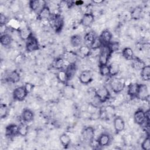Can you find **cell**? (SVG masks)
<instances>
[{
	"instance_id": "47",
	"label": "cell",
	"mask_w": 150,
	"mask_h": 150,
	"mask_svg": "<svg viewBox=\"0 0 150 150\" xmlns=\"http://www.w3.org/2000/svg\"><path fill=\"white\" fill-rule=\"evenodd\" d=\"M92 2L96 4H100L103 3L104 2V1H103V0H93V1H92Z\"/></svg>"
},
{
	"instance_id": "22",
	"label": "cell",
	"mask_w": 150,
	"mask_h": 150,
	"mask_svg": "<svg viewBox=\"0 0 150 150\" xmlns=\"http://www.w3.org/2000/svg\"><path fill=\"white\" fill-rule=\"evenodd\" d=\"M21 117L22 120L25 122H30L33 120L34 114L31 110L29 109H25L23 111Z\"/></svg>"
},
{
	"instance_id": "26",
	"label": "cell",
	"mask_w": 150,
	"mask_h": 150,
	"mask_svg": "<svg viewBox=\"0 0 150 150\" xmlns=\"http://www.w3.org/2000/svg\"><path fill=\"white\" fill-rule=\"evenodd\" d=\"M132 60V66L135 70H141L145 66V63L138 57H134Z\"/></svg>"
},
{
	"instance_id": "23",
	"label": "cell",
	"mask_w": 150,
	"mask_h": 150,
	"mask_svg": "<svg viewBox=\"0 0 150 150\" xmlns=\"http://www.w3.org/2000/svg\"><path fill=\"white\" fill-rule=\"evenodd\" d=\"M97 140L100 146H105L109 145L111 141V138L109 135L107 134H102L99 136Z\"/></svg>"
},
{
	"instance_id": "8",
	"label": "cell",
	"mask_w": 150,
	"mask_h": 150,
	"mask_svg": "<svg viewBox=\"0 0 150 150\" xmlns=\"http://www.w3.org/2000/svg\"><path fill=\"white\" fill-rule=\"evenodd\" d=\"M134 120L136 124L138 125H142L146 120H149L146 117L145 112L142 110H137L134 114Z\"/></svg>"
},
{
	"instance_id": "46",
	"label": "cell",
	"mask_w": 150,
	"mask_h": 150,
	"mask_svg": "<svg viewBox=\"0 0 150 150\" xmlns=\"http://www.w3.org/2000/svg\"><path fill=\"white\" fill-rule=\"evenodd\" d=\"M22 60H23V56L22 54H18L15 58V62L16 63H20L22 62Z\"/></svg>"
},
{
	"instance_id": "29",
	"label": "cell",
	"mask_w": 150,
	"mask_h": 150,
	"mask_svg": "<svg viewBox=\"0 0 150 150\" xmlns=\"http://www.w3.org/2000/svg\"><path fill=\"white\" fill-rule=\"evenodd\" d=\"M65 60L63 59V57H57L54 60L52 63V66L57 69V70H61L64 66Z\"/></svg>"
},
{
	"instance_id": "13",
	"label": "cell",
	"mask_w": 150,
	"mask_h": 150,
	"mask_svg": "<svg viewBox=\"0 0 150 150\" xmlns=\"http://www.w3.org/2000/svg\"><path fill=\"white\" fill-rule=\"evenodd\" d=\"M148 97V87L145 84H141L139 86V89L137 93V98L141 100H146Z\"/></svg>"
},
{
	"instance_id": "30",
	"label": "cell",
	"mask_w": 150,
	"mask_h": 150,
	"mask_svg": "<svg viewBox=\"0 0 150 150\" xmlns=\"http://www.w3.org/2000/svg\"><path fill=\"white\" fill-rule=\"evenodd\" d=\"M122 56L127 60H131L134 58V52L129 47H125L122 51Z\"/></svg>"
},
{
	"instance_id": "34",
	"label": "cell",
	"mask_w": 150,
	"mask_h": 150,
	"mask_svg": "<svg viewBox=\"0 0 150 150\" xmlns=\"http://www.w3.org/2000/svg\"><path fill=\"white\" fill-rule=\"evenodd\" d=\"M59 140L60 141L61 144L64 146V147H67L68 146L71 142V138L69 135H68L67 134L64 133L62 134L59 138Z\"/></svg>"
},
{
	"instance_id": "39",
	"label": "cell",
	"mask_w": 150,
	"mask_h": 150,
	"mask_svg": "<svg viewBox=\"0 0 150 150\" xmlns=\"http://www.w3.org/2000/svg\"><path fill=\"white\" fill-rule=\"evenodd\" d=\"M8 114V107L4 104H1L0 107V116L2 119L5 118Z\"/></svg>"
},
{
	"instance_id": "42",
	"label": "cell",
	"mask_w": 150,
	"mask_h": 150,
	"mask_svg": "<svg viewBox=\"0 0 150 150\" xmlns=\"http://www.w3.org/2000/svg\"><path fill=\"white\" fill-rule=\"evenodd\" d=\"M97 108H98V107H96L92 103H89V104L88 105V106L87 107V111L88 113H89L90 115H91L98 111Z\"/></svg>"
},
{
	"instance_id": "21",
	"label": "cell",
	"mask_w": 150,
	"mask_h": 150,
	"mask_svg": "<svg viewBox=\"0 0 150 150\" xmlns=\"http://www.w3.org/2000/svg\"><path fill=\"white\" fill-rule=\"evenodd\" d=\"M114 127L117 132L122 131L125 128V122L120 117H117L114 119Z\"/></svg>"
},
{
	"instance_id": "16",
	"label": "cell",
	"mask_w": 150,
	"mask_h": 150,
	"mask_svg": "<svg viewBox=\"0 0 150 150\" xmlns=\"http://www.w3.org/2000/svg\"><path fill=\"white\" fill-rule=\"evenodd\" d=\"M112 36L111 32L108 29H105L101 32L99 37L101 40L103 45H108L111 42Z\"/></svg>"
},
{
	"instance_id": "40",
	"label": "cell",
	"mask_w": 150,
	"mask_h": 150,
	"mask_svg": "<svg viewBox=\"0 0 150 150\" xmlns=\"http://www.w3.org/2000/svg\"><path fill=\"white\" fill-rule=\"evenodd\" d=\"M103 46V43L101 42V40L100 38V37L96 36L91 47V49H100Z\"/></svg>"
},
{
	"instance_id": "6",
	"label": "cell",
	"mask_w": 150,
	"mask_h": 150,
	"mask_svg": "<svg viewBox=\"0 0 150 150\" xmlns=\"http://www.w3.org/2000/svg\"><path fill=\"white\" fill-rule=\"evenodd\" d=\"M28 93L26 91L24 86H20L15 88L12 93L13 98L17 101H23L26 97Z\"/></svg>"
},
{
	"instance_id": "19",
	"label": "cell",
	"mask_w": 150,
	"mask_h": 150,
	"mask_svg": "<svg viewBox=\"0 0 150 150\" xmlns=\"http://www.w3.org/2000/svg\"><path fill=\"white\" fill-rule=\"evenodd\" d=\"M139 84L137 83H131L128 86L127 94L131 97V98L136 97L139 89Z\"/></svg>"
},
{
	"instance_id": "35",
	"label": "cell",
	"mask_w": 150,
	"mask_h": 150,
	"mask_svg": "<svg viewBox=\"0 0 150 150\" xmlns=\"http://www.w3.org/2000/svg\"><path fill=\"white\" fill-rule=\"evenodd\" d=\"M28 125L25 123H21L18 125V134L19 135L25 137L28 133Z\"/></svg>"
},
{
	"instance_id": "45",
	"label": "cell",
	"mask_w": 150,
	"mask_h": 150,
	"mask_svg": "<svg viewBox=\"0 0 150 150\" xmlns=\"http://www.w3.org/2000/svg\"><path fill=\"white\" fill-rule=\"evenodd\" d=\"M23 86L28 94L31 93L34 88L33 84H32V83H26Z\"/></svg>"
},
{
	"instance_id": "7",
	"label": "cell",
	"mask_w": 150,
	"mask_h": 150,
	"mask_svg": "<svg viewBox=\"0 0 150 150\" xmlns=\"http://www.w3.org/2000/svg\"><path fill=\"white\" fill-rule=\"evenodd\" d=\"M81 135L83 139L89 143L94 138V129L92 127H87L83 129Z\"/></svg>"
},
{
	"instance_id": "36",
	"label": "cell",
	"mask_w": 150,
	"mask_h": 150,
	"mask_svg": "<svg viewBox=\"0 0 150 150\" xmlns=\"http://www.w3.org/2000/svg\"><path fill=\"white\" fill-rule=\"evenodd\" d=\"M67 75L69 79L70 80L71 79L73 76L74 75L76 71V64H69L67 66L66 69L65 70Z\"/></svg>"
},
{
	"instance_id": "33",
	"label": "cell",
	"mask_w": 150,
	"mask_h": 150,
	"mask_svg": "<svg viewBox=\"0 0 150 150\" xmlns=\"http://www.w3.org/2000/svg\"><path fill=\"white\" fill-rule=\"evenodd\" d=\"M78 51L80 56L83 57H87L89 56L91 54V49L90 47L86 46L84 45L83 46H81L80 47H79Z\"/></svg>"
},
{
	"instance_id": "14",
	"label": "cell",
	"mask_w": 150,
	"mask_h": 150,
	"mask_svg": "<svg viewBox=\"0 0 150 150\" xmlns=\"http://www.w3.org/2000/svg\"><path fill=\"white\" fill-rule=\"evenodd\" d=\"M52 12L50 11V8L46 5L38 13L37 18L39 20H47L50 18V16L52 15Z\"/></svg>"
},
{
	"instance_id": "24",
	"label": "cell",
	"mask_w": 150,
	"mask_h": 150,
	"mask_svg": "<svg viewBox=\"0 0 150 150\" xmlns=\"http://www.w3.org/2000/svg\"><path fill=\"white\" fill-rule=\"evenodd\" d=\"M57 79L59 82L63 84H66L69 80L68 75L64 69L59 70L57 73Z\"/></svg>"
},
{
	"instance_id": "3",
	"label": "cell",
	"mask_w": 150,
	"mask_h": 150,
	"mask_svg": "<svg viewBox=\"0 0 150 150\" xmlns=\"http://www.w3.org/2000/svg\"><path fill=\"white\" fill-rule=\"evenodd\" d=\"M126 81L122 78L113 79L110 82V87L112 91L116 94L120 93L124 88Z\"/></svg>"
},
{
	"instance_id": "10",
	"label": "cell",
	"mask_w": 150,
	"mask_h": 150,
	"mask_svg": "<svg viewBox=\"0 0 150 150\" xmlns=\"http://www.w3.org/2000/svg\"><path fill=\"white\" fill-rule=\"evenodd\" d=\"M94 21V16L92 13H85L80 20V23L85 27L90 26Z\"/></svg>"
},
{
	"instance_id": "18",
	"label": "cell",
	"mask_w": 150,
	"mask_h": 150,
	"mask_svg": "<svg viewBox=\"0 0 150 150\" xmlns=\"http://www.w3.org/2000/svg\"><path fill=\"white\" fill-rule=\"evenodd\" d=\"M96 36H97L93 31H90L86 33L84 36V42L85 45L91 48Z\"/></svg>"
},
{
	"instance_id": "2",
	"label": "cell",
	"mask_w": 150,
	"mask_h": 150,
	"mask_svg": "<svg viewBox=\"0 0 150 150\" xmlns=\"http://www.w3.org/2000/svg\"><path fill=\"white\" fill-rule=\"evenodd\" d=\"M112 52L108 45H103L100 49V53L98 55L99 66L107 65Z\"/></svg>"
},
{
	"instance_id": "27",
	"label": "cell",
	"mask_w": 150,
	"mask_h": 150,
	"mask_svg": "<svg viewBox=\"0 0 150 150\" xmlns=\"http://www.w3.org/2000/svg\"><path fill=\"white\" fill-rule=\"evenodd\" d=\"M141 77L143 80L148 81L150 79V66L145 65L141 70Z\"/></svg>"
},
{
	"instance_id": "41",
	"label": "cell",
	"mask_w": 150,
	"mask_h": 150,
	"mask_svg": "<svg viewBox=\"0 0 150 150\" xmlns=\"http://www.w3.org/2000/svg\"><path fill=\"white\" fill-rule=\"evenodd\" d=\"M141 147L144 150L150 149V138L149 136L145 138L141 144Z\"/></svg>"
},
{
	"instance_id": "48",
	"label": "cell",
	"mask_w": 150,
	"mask_h": 150,
	"mask_svg": "<svg viewBox=\"0 0 150 150\" xmlns=\"http://www.w3.org/2000/svg\"><path fill=\"white\" fill-rule=\"evenodd\" d=\"M74 4L76 5H81L83 4V1H75L74 2Z\"/></svg>"
},
{
	"instance_id": "5",
	"label": "cell",
	"mask_w": 150,
	"mask_h": 150,
	"mask_svg": "<svg viewBox=\"0 0 150 150\" xmlns=\"http://www.w3.org/2000/svg\"><path fill=\"white\" fill-rule=\"evenodd\" d=\"M39 45L37 39L32 35L26 40V49L29 52L38 50Z\"/></svg>"
},
{
	"instance_id": "17",
	"label": "cell",
	"mask_w": 150,
	"mask_h": 150,
	"mask_svg": "<svg viewBox=\"0 0 150 150\" xmlns=\"http://www.w3.org/2000/svg\"><path fill=\"white\" fill-rule=\"evenodd\" d=\"M19 32V35L20 36V38L23 40H26L30 36H31L33 34L32 33L31 30L30 29V28L27 26H25L23 28L20 27L19 29L18 30Z\"/></svg>"
},
{
	"instance_id": "28",
	"label": "cell",
	"mask_w": 150,
	"mask_h": 150,
	"mask_svg": "<svg viewBox=\"0 0 150 150\" xmlns=\"http://www.w3.org/2000/svg\"><path fill=\"white\" fill-rule=\"evenodd\" d=\"M109 66V69H110V76H117L120 71V67L119 64L117 63L114 62L111 63Z\"/></svg>"
},
{
	"instance_id": "25",
	"label": "cell",
	"mask_w": 150,
	"mask_h": 150,
	"mask_svg": "<svg viewBox=\"0 0 150 150\" xmlns=\"http://www.w3.org/2000/svg\"><path fill=\"white\" fill-rule=\"evenodd\" d=\"M12 41V36L8 33H4L1 35L0 42L1 45L4 46H9Z\"/></svg>"
},
{
	"instance_id": "43",
	"label": "cell",
	"mask_w": 150,
	"mask_h": 150,
	"mask_svg": "<svg viewBox=\"0 0 150 150\" xmlns=\"http://www.w3.org/2000/svg\"><path fill=\"white\" fill-rule=\"evenodd\" d=\"M108 46L112 53L117 50L119 47V44L118 42H111L108 45Z\"/></svg>"
},
{
	"instance_id": "12",
	"label": "cell",
	"mask_w": 150,
	"mask_h": 150,
	"mask_svg": "<svg viewBox=\"0 0 150 150\" xmlns=\"http://www.w3.org/2000/svg\"><path fill=\"white\" fill-rule=\"evenodd\" d=\"M93 80L92 73L89 70L83 71L79 76V80L81 83L84 84H87L90 83Z\"/></svg>"
},
{
	"instance_id": "9",
	"label": "cell",
	"mask_w": 150,
	"mask_h": 150,
	"mask_svg": "<svg viewBox=\"0 0 150 150\" xmlns=\"http://www.w3.org/2000/svg\"><path fill=\"white\" fill-rule=\"evenodd\" d=\"M77 54L73 51H65L63 54V58L69 64H76L77 60Z\"/></svg>"
},
{
	"instance_id": "37",
	"label": "cell",
	"mask_w": 150,
	"mask_h": 150,
	"mask_svg": "<svg viewBox=\"0 0 150 150\" xmlns=\"http://www.w3.org/2000/svg\"><path fill=\"white\" fill-rule=\"evenodd\" d=\"M104 111L105 112V114L106 115V117H111L114 116L115 114V108L114 106L111 105H107L104 108Z\"/></svg>"
},
{
	"instance_id": "15",
	"label": "cell",
	"mask_w": 150,
	"mask_h": 150,
	"mask_svg": "<svg viewBox=\"0 0 150 150\" xmlns=\"http://www.w3.org/2000/svg\"><path fill=\"white\" fill-rule=\"evenodd\" d=\"M5 135L9 138L18 135V125L16 124L8 125L5 128Z\"/></svg>"
},
{
	"instance_id": "20",
	"label": "cell",
	"mask_w": 150,
	"mask_h": 150,
	"mask_svg": "<svg viewBox=\"0 0 150 150\" xmlns=\"http://www.w3.org/2000/svg\"><path fill=\"white\" fill-rule=\"evenodd\" d=\"M5 79L9 82L16 83L20 80V75L16 70H13L6 74Z\"/></svg>"
},
{
	"instance_id": "38",
	"label": "cell",
	"mask_w": 150,
	"mask_h": 150,
	"mask_svg": "<svg viewBox=\"0 0 150 150\" xmlns=\"http://www.w3.org/2000/svg\"><path fill=\"white\" fill-rule=\"evenodd\" d=\"M100 73L103 76H110V69L108 65L99 66Z\"/></svg>"
},
{
	"instance_id": "44",
	"label": "cell",
	"mask_w": 150,
	"mask_h": 150,
	"mask_svg": "<svg viewBox=\"0 0 150 150\" xmlns=\"http://www.w3.org/2000/svg\"><path fill=\"white\" fill-rule=\"evenodd\" d=\"M9 22L6 16L2 13L0 14V24L1 25H5Z\"/></svg>"
},
{
	"instance_id": "11",
	"label": "cell",
	"mask_w": 150,
	"mask_h": 150,
	"mask_svg": "<svg viewBox=\"0 0 150 150\" xmlns=\"http://www.w3.org/2000/svg\"><path fill=\"white\" fill-rule=\"evenodd\" d=\"M29 8L33 11L38 12V13L40 12V11L46 6V2L43 1H30L29 2Z\"/></svg>"
},
{
	"instance_id": "4",
	"label": "cell",
	"mask_w": 150,
	"mask_h": 150,
	"mask_svg": "<svg viewBox=\"0 0 150 150\" xmlns=\"http://www.w3.org/2000/svg\"><path fill=\"white\" fill-rule=\"evenodd\" d=\"M95 96L98 98L101 103L105 102L109 99L110 94L109 90L105 86H101L95 91Z\"/></svg>"
},
{
	"instance_id": "1",
	"label": "cell",
	"mask_w": 150,
	"mask_h": 150,
	"mask_svg": "<svg viewBox=\"0 0 150 150\" xmlns=\"http://www.w3.org/2000/svg\"><path fill=\"white\" fill-rule=\"evenodd\" d=\"M49 24L56 32H59L63 28L64 25V19L60 14L52 13L48 19Z\"/></svg>"
},
{
	"instance_id": "32",
	"label": "cell",
	"mask_w": 150,
	"mask_h": 150,
	"mask_svg": "<svg viewBox=\"0 0 150 150\" xmlns=\"http://www.w3.org/2000/svg\"><path fill=\"white\" fill-rule=\"evenodd\" d=\"M142 13V9L140 6H137L131 12V17L132 19L137 20L140 19Z\"/></svg>"
},
{
	"instance_id": "31",
	"label": "cell",
	"mask_w": 150,
	"mask_h": 150,
	"mask_svg": "<svg viewBox=\"0 0 150 150\" xmlns=\"http://www.w3.org/2000/svg\"><path fill=\"white\" fill-rule=\"evenodd\" d=\"M70 43L73 47H80L82 43V39L81 36L78 35H74L72 36L70 38Z\"/></svg>"
}]
</instances>
